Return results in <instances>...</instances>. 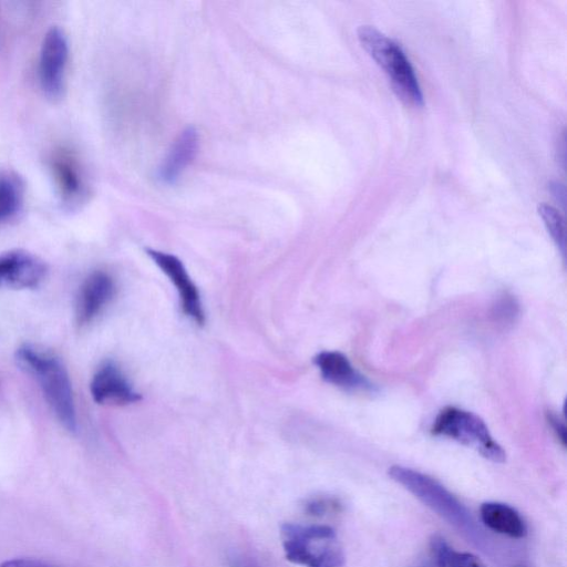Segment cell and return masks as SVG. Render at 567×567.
Returning <instances> with one entry per match:
<instances>
[{"label": "cell", "instance_id": "cell-1", "mask_svg": "<svg viewBox=\"0 0 567 567\" xmlns=\"http://www.w3.org/2000/svg\"><path fill=\"white\" fill-rule=\"evenodd\" d=\"M16 361L21 370L37 381L63 427L75 432L78 423L72 383L61 359L43 347L24 343L17 349Z\"/></svg>", "mask_w": 567, "mask_h": 567}, {"label": "cell", "instance_id": "cell-2", "mask_svg": "<svg viewBox=\"0 0 567 567\" xmlns=\"http://www.w3.org/2000/svg\"><path fill=\"white\" fill-rule=\"evenodd\" d=\"M390 477L402 485L420 502L467 537L481 543L482 533L467 508L440 482L419 471L393 465Z\"/></svg>", "mask_w": 567, "mask_h": 567}, {"label": "cell", "instance_id": "cell-3", "mask_svg": "<svg viewBox=\"0 0 567 567\" xmlns=\"http://www.w3.org/2000/svg\"><path fill=\"white\" fill-rule=\"evenodd\" d=\"M281 544L287 560L303 567H342L344 553L336 530L322 524L286 523Z\"/></svg>", "mask_w": 567, "mask_h": 567}, {"label": "cell", "instance_id": "cell-4", "mask_svg": "<svg viewBox=\"0 0 567 567\" xmlns=\"http://www.w3.org/2000/svg\"><path fill=\"white\" fill-rule=\"evenodd\" d=\"M358 39L362 48L384 70L399 99L412 106L422 105L420 84L402 49L371 25H361L358 29Z\"/></svg>", "mask_w": 567, "mask_h": 567}, {"label": "cell", "instance_id": "cell-5", "mask_svg": "<svg viewBox=\"0 0 567 567\" xmlns=\"http://www.w3.org/2000/svg\"><path fill=\"white\" fill-rule=\"evenodd\" d=\"M432 433L473 447L492 462L503 463L506 460L505 451L493 439L485 422L472 412L445 408L435 417Z\"/></svg>", "mask_w": 567, "mask_h": 567}, {"label": "cell", "instance_id": "cell-6", "mask_svg": "<svg viewBox=\"0 0 567 567\" xmlns=\"http://www.w3.org/2000/svg\"><path fill=\"white\" fill-rule=\"evenodd\" d=\"M68 59L66 35L59 27L50 28L41 44L38 75L43 94L52 102L64 94Z\"/></svg>", "mask_w": 567, "mask_h": 567}, {"label": "cell", "instance_id": "cell-7", "mask_svg": "<svg viewBox=\"0 0 567 567\" xmlns=\"http://www.w3.org/2000/svg\"><path fill=\"white\" fill-rule=\"evenodd\" d=\"M45 264L24 250H11L0 255V288L33 289L47 276Z\"/></svg>", "mask_w": 567, "mask_h": 567}, {"label": "cell", "instance_id": "cell-8", "mask_svg": "<svg viewBox=\"0 0 567 567\" xmlns=\"http://www.w3.org/2000/svg\"><path fill=\"white\" fill-rule=\"evenodd\" d=\"M146 252L175 285L184 313L198 326L204 324L205 313L198 290L188 276L183 262L176 256L167 252L150 248L146 249Z\"/></svg>", "mask_w": 567, "mask_h": 567}, {"label": "cell", "instance_id": "cell-9", "mask_svg": "<svg viewBox=\"0 0 567 567\" xmlns=\"http://www.w3.org/2000/svg\"><path fill=\"white\" fill-rule=\"evenodd\" d=\"M116 285L111 275L96 270L82 282L75 303V318L80 326L93 321L111 302Z\"/></svg>", "mask_w": 567, "mask_h": 567}, {"label": "cell", "instance_id": "cell-10", "mask_svg": "<svg viewBox=\"0 0 567 567\" xmlns=\"http://www.w3.org/2000/svg\"><path fill=\"white\" fill-rule=\"evenodd\" d=\"M90 391L99 404H128L141 400L137 393L113 361L102 363L92 377Z\"/></svg>", "mask_w": 567, "mask_h": 567}, {"label": "cell", "instance_id": "cell-11", "mask_svg": "<svg viewBox=\"0 0 567 567\" xmlns=\"http://www.w3.org/2000/svg\"><path fill=\"white\" fill-rule=\"evenodd\" d=\"M321 377L329 383L351 392H373L374 385L338 351H322L313 359Z\"/></svg>", "mask_w": 567, "mask_h": 567}, {"label": "cell", "instance_id": "cell-12", "mask_svg": "<svg viewBox=\"0 0 567 567\" xmlns=\"http://www.w3.org/2000/svg\"><path fill=\"white\" fill-rule=\"evenodd\" d=\"M50 169L62 202L75 205L83 193V177L74 152L60 147L50 157Z\"/></svg>", "mask_w": 567, "mask_h": 567}, {"label": "cell", "instance_id": "cell-13", "mask_svg": "<svg viewBox=\"0 0 567 567\" xmlns=\"http://www.w3.org/2000/svg\"><path fill=\"white\" fill-rule=\"evenodd\" d=\"M482 523L491 530L511 538H523L527 534L525 520L512 506L499 502H486L481 505Z\"/></svg>", "mask_w": 567, "mask_h": 567}, {"label": "cell", "instance_id": "cell-14", "mask_svg": "<svg viewBox=\"0 0 567 567\" xmlns=\"http://www.w3.org/2000/svg\"><path fill=\"white\" fill-rule=\"evenodd\" d=\"M198 135L195 128H186L177 138L166 161L159 168L158 177L171 184L178 178L181 172L192 162L197 150Z\"/></svg>", "mask_w": 567, "mask_h": 567}, {"label": "cell", "instance_id": "cell-15", "mask_svg": "<svg viewBox=\"0 0 567 567\" xmlns=\"http://www.w3.org/2000/svg\"><path fill=\"white\" fill-rule=\"evenodd\" d=\"M431 551L436 567H486L478 557L454 549L441 536H433Z\"/></svg>", "mask_w": 567, "mask_h": 567}, {"label": "cell", "instance_id": "cell-16", "mask_svg": "<svg viewBox=\"0 0 567 567\" xmlns=\"http://www.w3.org/2000/svg\"><path fill=\"white\" fill-rule=\"evenodd\" d=\"M23 203V184L14 175H0V221L12 218Z\"/></svg>", "mask_w": 567, "mask_h": 567}, {"label": "cell", "instance_id": "cell-17", "mask_svg": "<svg viewBox=\"0 0 567 567\" xmlns=\"http://www.w3.org/2000/svg\"><path fill=\"white\" fill-rule=\"evenodd\" d=\"M539 215L542 216L544 224L550 234L551 238L561 250V254H565V224L559 212L545 203L540 204L538 207Z\"/></svg>", "mask_w": 567, "mask_h": 567}, {"label": "cell", "instance_id": "cell-18", "mask_svg": "<svg viewBox=\"0 0 567 567\" xmlns=\"http://www.w3.org/2000/svg\"><path fill=\"white\" fill-rule=\"evenodd\" d=\"M492 315L502 324L511 323L518 315V303L513 296L504 295L496 300Z\"/></svg>", "mask_w": 567, "mask_h": 567}, {"label": "cell", "instance_id": "cell-19", "mask_svg": "<svg viewBox=\"0 0 567 567\" xmlns=\"http://www.w3.org/2000/svg\"><path fill=\"white\" fill-rule=\"evenodd\" d=\"M334 505L331 499L312 498L306 504V512L315 516H320L332 509Z\"/></svg>", "mask_w": 567, "mask_h": 567}, {"label": "cell", "instance_id": "cell-20", "mask_svg": "<svg viewBox=\"0 0 567 567\" xmlns=\"http://www.w3.org/2000/svg\"><path fill=\"white\" fill-rule=\"evenodd\" d=\"M0 567H54L43 560L33 558H13L0 563Z\"/></svg>", "mask_w": 567, "mask_h": 567}, {"label": "cell", "instance_id": "cell-21", "mask_svg": "<svg viewBox=\"0 0 567 567\" xmlns=\"http://www.w3.org/2000/svg\"><path fill=\"white\" fill-rule=\"evenodd\" d=\"M228 567H262L256 559L243 554H233L227 559Z\"/></svg>", "mask_w": 567, "mask_h": 567}, {"label": "cell", "instance_id": "cell-22", "mask_svg": "<svg viewBox=\"0 0 567 567\" xmlns=\"http://www.w3.org/2000/svg\"><path fill=\"white\" fill-rule=\"evenodd\" d=\"M548 421L551 424L557 436L560 439L561 443L565 445V441H566L565 425L555 415H551V414L548 416Z\"/></svg>", "mask_w": 567, "mask_h": 567}, {"label": "cell", "instance_id": "cell-23", "mask_svg": "<svg viewBox=\"0 0 567 567\" xmlns=\"http://www.w3.org/2000/svg\"><path fill=\"white\" fill-rule=\"evenodd\" d=\"M416 567H431L429 564H422V565H419Z\"/></svg>", "mask_w": 567, "mask_h": 567}]
</instances>
